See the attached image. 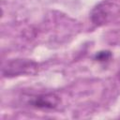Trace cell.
Segmentation results:
<instances>
[{
	"label": "cell",
	"mask_w": 120,
	"mask_h": 120,
	"mask_svg": "<svg viewBox=\"0 0 120 120\" xmlns=\"http://www.w3.org/2000/svg\"><path fill=\"white\" fill-rule=\"evenodd\" d=\"M60 101V98L57 95L48 93L32 97L29 100V104L38 109H54L59 105Z\"/></svg>",
	"instance_id": "2"
},
{
	"label": "cell",
	"mask_w": 120,
	"mask_h": 120,
	"mask_svg": "<svg viewBox=\"0 0 120 120\" xmlns=\"http://www.w3.org/2000/svg\"><path fill=\"white\" fill-rule=\"evenodd\" d=\"M112 58V52L110 51H100L96 53L94 59L98 62H107Z\"/></svg>",
	"instance_id": "4"
},
{
	"label": "cell",
	"mask_w": 120,
	"mask_h": 120,
	"mask_svg": "<svg viewBox=\"0 0 120 120\" xmlns=\"http://www.w3.org/2000/svg\"><path fill=\"white\" fill-rule=\"evenodd\" d=\"M112 13V5L108 2H102L98 5L91 13V20L97 25H102L111 19Z\"/></svg>",
	"instance_id": "3"
},
{
	"label": "cell",
	"mask_w": 120,
	"mask_h": 120,
	"mask_svg": "<svg viewBox=\"0 0 120 120\" xmlns=\"http://www.w3.org/2000/svg\"><path fill=\"white\" fill-rule=\"evenodd\" d=\"M38 65L29 59H12L3 67L2 73L5 77H17L22 75H33L38 72Z\"/></svg>",
	"instance_id": "1"
},
{
	"label": "cell",
	"mask_w": 120,
	"mask_h": 120,
	"mask_svg": "<svg viewBox=\"0 0 120 120\" xmlns=\"http://www.w3.org/2000/svg\"><path fill=\"white\" fill-rule=\"evenodd\" d=\"M118 78H119V80H120V71H119V73H118Z\"/></svg>",
	"instance_id": "5"
}]
</instances>
